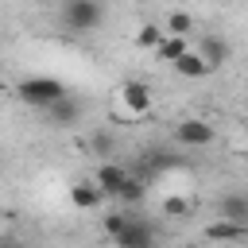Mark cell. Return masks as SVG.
<instances>
[{
	"instance_id": "cell-1",
	"label": "cell",
	"mask_w": 248,
	"mask_h": 248,
	"mask_svg": "<svg viewBox=\"0 0 248 248\" xmlns=\"http://www.w3.org/2000/svg\"><path fill=\"white\" fill-rule=\"evenodd\" d=\"M16 93H19V101H27L31 108H46V105H54L62 93H70L58 78H50V74H35V78H23L19 85H16Z\"/></svg>"
},
{
	"instance_id": "cell-2",
	"label": "cell",
	"mask_w": 248,
	"mask_h": 248,
	"mask_svg": "<svg viewBox=\"0 0 248 248\" xmlns=\"http://www.w3.org/2000/svg\"><path fill=\"white\" fill-rule=\"evenodd\" d=\"M62 23L70 27V31H93V27H101L105 23V4L101 0H66L62 4Z\"/></svg>"
},
{
	"instance_id": "cell-3",
	"label": "cell",
	"mask_w": 248,
	"mask_h": 248,
	"mask_svg": "<svg viewBox=\"0 0 248 248\" xmlns=\"http://www.w3.org/2000/svg\"><path fill=\"white\" fill-rule=\"evenodd\" d=\"M116 97H120V105H124V112H128V116H147V112H151V105H155L151 85H147V81H140V78H128V81L116 89Z\"/></svg>"
},
{
	"instance_id": "cell-4",
	"label": "cell",
	"mask_w": 248,
	"mask_h": 248,
	"mask_svg": "<svg viewBox=\"0 0 248 248\" xmlns=\"http://www.w3.org/2000/svg\"><path fill=\"white\" fill-rule=\"evenodd\" d=\"M120 248H147V244H155V225L147 221V217H132L128 213V221L120 225V232L112 236Z\"/></svg>"
},
{
	"instance_id": "cell-5",
	"label": "cell",
	"mask_w": 248,
	"mask_h": 248,
	"mask_svg": "<svg viewBox=\"0 0 248 248\" xmlns=\"http://www.w3.org/2000/svg\"><path fill=\"white\" fill-rule=\"evenodd\" d=\"M174 140H178L182 147H209V143L217 140V132H213V124L190 116V120H182V124L174 128Z\"/></svg>"
},
{
	"instance_id": "cell-6",
	"label": "cell",
	"mask_w": 248,
	"mask_h": 248,
	"mask_svg": "<svg viewBox=\"0 0 248 248\" xmlns=\"http://www.w3.org/2000/svg\"><path fill=\"white\" fill-rule=\"evenodd\" d=\"M128 178H132L128 167H124V163H112V159H105V163L97 167V174H93V182L105 190V198H120V190H124Z\"/></svg>"
},
{
	"instance_id": "cell-7",
	"label": "cell",
	"mask_w": 248,
	"mask_h": 248,
	"mask_svg": "<svg viewBox=\"0 0 248 248\" xmlns=\"http://www.w3.org/2000/svg\"><path fill=\"white\" fill-rule=\"evenodd\" d=\"M46 112L54 116V124L70 128V124H78V120H81V112H85V101H78L74 93H62L54 105H46Z\"/></svg>"
},
{
	"instance_id": "cell-8",
	"label": "cell",
	"mask_w": 248,
	"mask_h": 248,
	"mask_svg": "<svg viewBox=\"0 0 248 248\" xmlns=\"http://www.w3.org/2000/svg\"><path fill=\"white\" fill-rule=\"evenodd\" d=\"M170 66H174V74H178V78H190V81H198V78H209V74H213V70H209V62H205L198 50H190V46H186Z\"/></svg>"
},
{
	"instance_id": "cell-9",
	"label": "cell",
	"mask_w": 248,
	"mask_h": 248,
	"mask_svg": "<svg viewBox=\"0 0 248 248\" xmlns=\"http://www.w3.org/2000/svg\"><path fill=\"white\" fill-rule=\"evenodd\" d=\"M198 54L209 62V70H217V66H225V62H229L232 46H229L221 35H202V39H198Z\"/></svg>"
},
{
	"instance_id": "cell-10",
	"label": "cell",
	"mask_w": 248,
	"mask_h": 248,
	"mask_svg": "<svg viewBox=\"0 0 248 248\" xmlns=\"http://www.w3.org/2000/svg\"><path fill=\"white\" fill-rule=\"evenodd\" d=\"M217 217H229V221H236V225L248 229V194H244V190L225 194V198L217 202Z\"/></svg>"
},
{
	"instance_id": "cell-11",
	"label": "cell",
	"mask_w": 248,
	"mask_h": 248,
	"mask_svg": "<svg viewBox=\"0 0 248 248\" xmlns=\"http://www.w3.org/2000/svg\"><path fill=\"white\" fill-rule=\"evenodd\" d=\"M70 202H74V209H97V205H105V190L97 182H74Z\"/></svg>"
},
{
	"instance_id": "cell-12",
	"label": "cell",
	"mask_w": 248,
	"mask_h": 248,
	"mask_svg": "<svg viewBox=\"0 0 248 248\" xmlns=\"http://www.w3.org/2000/svg\"><path fill=\"white\" fill-rule=\"evenodd\" d=\"M205 240H232V244H240V240H248V229L236 225V221H229V217H217L205 229Z\"/></svg>"
},
{
	"instance_id": "cell-13",
	"label": "cell",
	"mask_w": 248,
	"mask_h": 248,
	"mask_svg": "<svg viewBox=\"0 0 248 248\" xmlns=\"http://www.w3.org/2000/svg\"><path fill=\"white\" fill-rule=\"evenodd\" d=\"M182 50H186V35H170V31H167V35L155 43V62H174Z\"/></svg>"
},
{
	"instance_id": "cell-14",
	"label": "cell",
	"mask_w": 248,
	"mask_h": 248,
	"mask_svg": "<svg viewBox=\"0 0 248 248\" xmlns=\"http://www.w3.org/2000/svg\"><path fill=\"white\" fill-rule=\"evenodd\" d=\"M167 31L190 39V31H194V16H190V12H170V16H167Z\"/></svg>"
},
{
	"instance_id": "cell-15",
	"label": "cell",
	"mask_w": 248,
	"mask_h": 248,
	"mask_svg": "<svg viewBox=\"0 0 248 248\" xmlns=\"http://www.w3.org/2000/svg\"><path fill=\"white\" fill-rule=\"evenodd\" d=\"M167 31L159 27V23H143L140 31H136V46H143V50H155V43L163 39Z\"/></svg>"
},
{
	"instance_id": "cell-16",
	"label": "cell",
	"mask_w": 248,
	"mask_h": 248,
	"mask_svg": "<svg viewBox=\"0 0 248 248\" xmlns=\"http://www.w3.org/2000/svg\"><path fill=\"white\" fill-rule=\"evenodd\" d=\"M163 217H174V221H178V217H190V202H186L182 194H170V198L163 202Z\"/></svg>"
},
{
	"instance_id": "cell-17",
	"label": "cell",
	"mask_w": 248,
	"mask_h": 248,
	"mask_svg": "<svg viewBox=\"0 0 248 248\" xmlns=\"http://www.w3.org/2000/svg\"><path fill=\"white\" fill-rule=\"evenodd\" d=\"M143 194H147V190H143V182H140V178H128V182H124V190H120V202H124V205H140V202H143Z\"/></svg>"
},
{
	"instance_id": "cell-18",
	"label": "cell",
	"mask_w": 248,
	"mask_h": 248,
	"mask_svg": "<svg viewBox=\"0 0 248 248\" xmlns=\"http://www.w3.org/2000/svg\"><path fill=\"white\" fill-rule=\"evenodd\" d=\"M89 143H93V151H97L101 159H108V155H112V136H108V132H93V140H89Z\"/></svg>"
},
{
	"instance_id": "cell-19",
	"label": "cell",
	"mask_w": 248,
	"mask_h": 248,
	"mask_svg": "<svg viewBox=\"0 0 248 248\" xmlns=\"http://www.w3.org/2000/svg\"><path fill=\"white\" fill-rule=\"evenodd\" d=\"M124 221H128V213H108V217H105V232H108V236H116Z\"/></svg>"
},
{
	"instance_id": "cell-20",
	"label": "cell",
	"mask_w": 248,
	"mask_h": 248,
	"mask_svg": "<svg viewBox=\"0 0 248 248\" xmlns=\"http://www.w3.org/2000/svg\"><path fill=\"white\" fill-rule=\"evenodd\" d=\"M0 93H4V81H0Z\"/></svg>"
},
{
	"instance_id": "cell-21",
	"label": "cell",
	"mask_w": 248,
	"mask_h": 248,
	"mask_svg": "<svg viewBox=\"0 0 248 248\" xmlns=\"http://www.w3.org/2000/svg\"><path fill=\"white\" fill-rule=\"evenodd\" d=\"M217 4H229V0H217Z\"/></svg>"
},
{
	"instance_id": "cell-22",
	"label": "cell",
	"mask_w": 248,
	"mask_h": 248,
	"mask_svg": "<svg viewBox=\"0 0 248 248\" xmlns=\"http://www.w3.org/2000/svg\"><path fill=\"white\" fill-rule=\"evenodd\" d=\"M244 136H248V124H244Z\"/></svg>"
},
{
	"instance_id": "cell-23",
	"label": "cell",
	"mask_w": 248,
	"mask_h": 248,
	"mask_svg": "<svg viewBox=\"0 0 248 248\" xmlns=\"http://www.w3.org/2000/svg\"><path fill=\"white\" fill-rule=\"evenodd\" d=\"M244 85H248V81H244Z\"/></svg>"
}]
</instances>
